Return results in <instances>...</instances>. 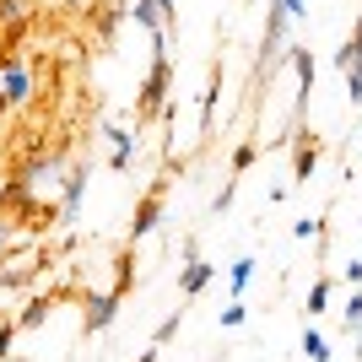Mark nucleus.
Here are the masks:
<instances>
[{"instance_id": "4be33fe9", "label": "nucleus", "mask_w": 362, "mask_h": 362, "mask_svg": "<svg viewBox=\"0 0 362 362\" xmlns=\"http://www.w3.org/2000/svg\"><path fill=\"white\" fill-rule=\"evenodd\" d=\"M346 287H362V259H346Z\"/></svg>"}, {"instance_id": "20e7f679", "label": "nucleus", "mask_w": 362, "mask_h": 362, "mask_svg": "<svg viewBox=\"0 0 362 362\" xmlns=\"http://www.w3.org/2000/svg\"><path fill=\"white\" fill-rule=\"evenodd\" d=\"M119 292L108 287V292H87V308H81V330L87 335H103L108 325H114V319H119Z\"/></svg>"}, {"instance_id": "5701e85b", "label": "nucleus", "mask_w": 362, "mask_h": 362, "mask_svg": "<svg viewBox=\"0 0 362 362\" xmlns=\"http://www.w3.org/2000/svg\"><path fill=\"white\" fill-rule=\"evenodd\" d=\"M157 351H163V341H151V346L141 351V362H157Z\"/></svg>"}, {"instance_id": "f3484780", "label": "nucleus", "mask_w": 362, "mask_h": 362, "mask_svg": "<svg viewBox=\"0 0 362 362\" xmlns=\"http://www.w3.org/2000/svg\"><path fill=\"white\" fill-rule=\"evenodd\" d=\"M249 163H255V141H243V146L233 151V173H227V179H243V173H249Z\"/></svg>"}, {"instance_id": "412c9836", "label": "nucleus", "mask_w": 362, "mask_h": 362, "mask_svg": "<svg viewBox=\"0 0 362 362\" xmlns=\"http://www.w3.org/2000/svg\"><path fill=\"white\" fill-rule=\"evenodd\" d=\"M157 11H163V28H179V0H157Z\"/></svg>"}, {"instance_id": "6e6552de", "label": "nucleus", "mask_w": 362, "mask_h": 362, "mask_svg": "<svg viewBox=\"0 0 362 362\" xmlns=\"http://www.w3.org/2000/svg\"><path fill=\"white\" fill-rule=\"evenodd\" d=\"M255 271H259V259H255V255H238L233 265H227V292H233V298H243V292H249V281H255Z\"/></svg>"}, {"instance_id": "a211bd4d", "label": "nucleus", "mask_w": 362, "mask_h": 362, "mask_svg": "<svg viewBox=\"0 0 362 362\" xmlns=\"http://www.w3.org/2000/svg\"><path fill=\"white\" fill-rule=\"evenodd\" d=\"M16 319H0V362H11V341H16Z\"/></svg>"}, {"instance_id": "4468645a", "label": "nucleus", "mask_w": 362, "mask_h": 362, "mask_svg": "<svg viewBox=\"0 0 362 362\" xmlns=\"http://www.w3.org/2000/svg\"><path fill=\"white\" fill-rule=\"evenodd\" d=\"M341 325H346L351 335H362V287H351V298H346V308H341Z\"/></svg>"}, {"instance_id": "0eeeda50", "label": "nucleus", "mask_w": 362, "mask_h": 362, "mask_svg": "<svg viewBox=\"0 0 362 362\" xmlns=\"http://www.w3.org/2000/svg\"><path fill=\"white\" fill-rule=\"evenodd\" d=\"M314 168H319V146L308 141V130H303V136H292V179L308 184V179H314Z\"/></svg>"}, {"instance_id": "f03ea898", "label": "nucleus", "mask_w": 362, "mask_h": 362, "mask_svg": "<svg viewBox=\"0 0 362 362\" xmlns=\"http://www.w3.org/2000/svg\"><path fill=\"white\" fill-rule=\"evenodd\" d=\"M163 211H168V179H163V184H151L146 195H141L136 216H130V243H141L146 233H157V227H163Z\"/></svg>"}, {"instance_id": "9b49d317", "label": "nucleus", "mask_w": 362, "mask_h": 362, "mask_svg": "<svg viewBox=\"0 0 362 362\" xmlns=\"http://www.w3.org/2000/svg\"><path fill=\"white\" fill-rule=\"evenodd\" d=\"M130 22H141L146 33H168V28H163V11H157V0H136V6H130Z\"/></svg>"}, {"instance_id": "f8f14e48", "label": "nucleus", "mask_w": 362, "mask_h": 362, "mask_svg": "<svg viewBox=\"0 0 362 362\" xmlns=\"http://www.w3.org/2000/svg\"><path fill=\"white\" fill-rule=\"evenodd\" d=\"M325 233H330V222H325V216H298V222H292V238H298V243L325 238Z\"/></svg>"}, {"instance_id": "1a4fd4ad", "label": "nucleus", "mask_w": 362, "mask_h": 362, "mask_svg": "<svg viewBox=\"0 0 362 362\" xmlns=\"http://www.w3.org/2000/svg\"><path fill=\"white\" fill-rule=\"evenodd\" d=\"M330 292H335V281H330V276H319L314 287H308V298H303V314H308V319H319L325 308H330Z\"/></svg>"}, {"instance_id": "7ed1b4c3", "label": "nucleus", "mask_w": 362, "mask_h": 362, "mask_svg": "<svg viewBox=\"0 0 362 362\" xmlns=\"http://www.w3.org/2000/svg\"><path fill=\"white\" fill-rule=\"evenodd\" d=\"M216 281V259H200L195 238L184 243V271H179V298H200Z\"/></svg>"}, {"instance_id": "39448f33", "label": "nucleus", "mask_w": 362, "mask_h": 362, "mask_svg": "<svg viewBox=\"0 0 362 362\" xmlns=\"http://www.w3.org/2000/svg\"><path fill=\"white\" fill-rule=\"evenodd\" d=\"M216 103H222V60H211V76H206V92H200V130L195 136L206 141L216 130Z\"/></svg>"}, {"instance_id": "6ab92c4d", "label": "nucleus", "mask_w": 362, "mask_h": 362, "mask_svg": "<svg viewBox=\"0 0 362 362\" xmlns=\"http://www.w3.org/2000/svg\"><path fill=\"white\" fill-rule=\"evenodd\" d=\"M276 6L292 16V28H298V22H308V0H276Z\"/></svg>"}, {"instance_id": "9d476101", "label": "nucleus", "mask_w": 362, "mask_h": 362, "mask_svg": "<svg viewBox=\"0 0 362 362\" xmlns=\"http://www.w3.org/2000/svg\"><path fill=\"white\" fill-rule=\"evenodd\" d=\"M49 314H54V298H28V308L16 314V330H38Z\"/></svg>"}, {"instance_id": "aec40b11", "label": "nucleus", "mask_w": 362, "mask_h": 362, "mask_svg": "<svg viewBox=\"0 0 362 362\" xmlns=\"http://www.w3.org/2000/svg\"><path fill=\"white\" fill-rule=\"evenodd\" d=\"M11 243H16V222H11V216H6V211H0V255H6Z\"/></svg>"}, {"instance_id": "2eb2a0df", "label": "nucleus", "mask_w": 362, "mask_h": 362, "mask_svg": "<svg viewBox=\"0 0 362 362\" xmlns=\"http://www.w3.org/2000/svg\"><path fill=\"white\" fill-rule=\"evenodd\" d=\"M243 319H249V303H243V298H233V303L222 308V314H216V325H222V330H238Z\"/></svg>"}, {"instance_id": "dca6fc26", "label": "nucleus", "mask_w": 362, "mask_h": 362, "mask_svg": "<svg viewBox=\"0 0 362 362\" xmlns=\"http://www.w3.org/2000/svg\"><path fill=\"white\" fill-rule=\"evenodd\" d=\"M341 76H346V103H351V108H362V60H351Z\"/></svg>"}, {"instance_id": "423d86ee", "label": "nucleus", "mask_w": 362, "mask_h": 362, "mask_svg": "<svg viewBox=\"0 0 362 362\" xmlns=\"http://www.w3.org/2000/svg\"><path fill=\"white\" fill-rule=\"evenodd\" d=\"M28 98H33V76L22 65H6L0 71V108H22Z\"/></svg>"}, {"instance_id": "f257e3e1", "label": "nucleus", "mask_w": 362, "mask_h": 362, "mask_svg": "<svg viewBox=\"0 0 362 362\" xmlns=\"http://www.w3.org/2000/svg\"><path fill=\"white\" fill-rule=\"evenodd\" d=\"M168 92H173V60H168V33H151V71H146V87H141V98H136L141 124H151V119H173V103H168Z\"/></svg>"}, {"instance_id": "ddd939ff", "label": "nucleus", "mask_w": 362, "mask_h": 362, "mask_svg": "<svg viewBox=\"0 0 362 362\" xmlns=\"http://www.w3.org/2000/svg\"><path fill=\"white\" fill-rule=\"evenodd\" d=\"M303 357H308V362H330V341H325L314 325L303 330Z\"/></svg>"}]
</instances>
